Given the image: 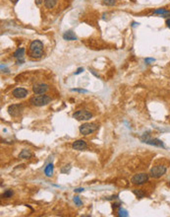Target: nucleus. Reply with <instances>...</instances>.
<instances>
[{"instance_id":"1","label":"nucleus","mask_w":170,"mask_h":217,"mask_svg":"<svg viewBox=\"0 0 170 217\" xmlns=\"http://www.w3.org/2000/svg\"><path fill=\"white\" fill-rule=\"evenodd\" d=\"M30 54L33 58H39L43 54V43L41 41H33L30 45Z\"/></svg>"},{"instance_id":"2","label":"nucleus","mask_w":170,"mask_h":217,"mask_svg":"<svg viewBox=\"0 0 170 217\" xmlns=\"http://www.w3.org/2000/svg\"><path fill=\"white\" fill-rule=\"evenodd\" d=\"M51 98L47 95H39V96H35V97L30 99V103L31 105L35 107H42L45 106L50 103Z\"/></svg>"},{"instance_id":"3","label":"nucleus","mask_w":170,"mask_h":217,"mask_svg":"<svg viewBox=\"0 0 170 217\" xmlns=\"http://www.w3.org/2000/svg\"><path fill=\"white\" fill-rule=\"evenodd\" d=\"M167 171V169H166L165 166L163 165H157V166H154L153 168L150 169V177H153L154 179H158L160 177H162L164 174Z\"/></svg>"},{"instance_id":"4","label":"nucleus","mask_w":170,"mask_h":217,"mask_svg":"<svg viewBox=\"0 0 170 217\" xmlns=\"http://www.w3.org/2000/svg\"><path fill=\"white\" fill-rule=\"evenodd\" d=\"M98 128L97 123H84L80 126V132L83 135H89L91 133H94Z\"/></svg>"},{"instance_id":"5","label":"nucleus","mask_w":170,"mask_h":217,"mask_svg":"<svg viewBox=\"0 0 170 217\" xmlns=\"http://www.w3.org/2000/svg\"><path fill=\"white\" fill-rule=\"evenodd\" d=\"M149 181V175L146 173H141L135 175L131 179V183L135 185H141Z\"/></svg>"},{"instance_id":"6","label":"nucleus","mask_w":170,"mask_h":217,"mask_svg":"<svg viewBox=\"0 0 170 217\" xmlns=\"http://www.w3.org/2000/svg\"><path fill=\"white\" fill-rule=\"evenodd\" d=\"M92 117V114L88 111L85 110H80L77 111L73 114V117L78 120H89Z\"/></svg>"},{"instance_id":"7","label":"nucleus","mask_w":170,"mask_h":217,"mask_svg":"<svg viewBox=\"0 0 170 217\" xmlns=\"http://www.w3.org/2000/svg\"><path fill=\"white\" fill-rule=\"evenodd\" d=\"M8 114H10L11 117H18L19 114L22 113V111H23V106L20 104L18 105H11V106L8 107Z\"/></svg>"},{"instance_id":"8","label":"nucleus","mask_w":170,"mask_h":217,"mask_svg":"<svg viewBox=\"0 0 170 217\" xmlns=\"http://www.w3.org/2000/svg\"><path fill=\"white\" fill-rule=\"evenodd\" d=\"M48 90V85L46 84H36L35 86L33 87V92L35 93V94H38V95H42L44 94V93L47 92Z\"/></svg>"},{"instance_id":"9","label":"nucleus","mask_w":170,"mask_h":217,"mask_svg":"<svg viewBox=\"0 0 170 217\" xmlns=\"http://www.w3.org/2000/svg\"><path fill=\"white\" fill-rule=\"evenodd\" d=\"M28 94H29V92H28V90H26L25 88H16L15 90H13V92H12V95L17 99L26 98Z\"/></svg>"},{"instance_id":"10","label":"nucleus","mask_w":170,"mask_h":217,"mask_svg":"<svg viewBox=\"0 0 170 217\" xmlns=\"http://www.w3.org/2000/svg\"><path fill=\"white\" fill-rule=\"evenodd\" d=\"M24 55H25V48H20L14 52L13 56L17 59V64H23L24 63Z\"/></svg>"},{"instance_id":"11","label":"nucleus","mask_w":170,"mask_h":217,"mask_svg":"<svg viewBox=\"0 0 170 217\" xmlns=\"http://www.w3.org/2000/svg\"><path fill=\"white\" fill-rule=\"evenodd\" d=\"M72 147H73V149H75V150L83 151V150L86 149L88 145H86V141H85V140H77V141H75V142H73Z\"/></svg>"},{"instance_id":"12","label":"nucleus","mask_w":170,"mask_h":217,"mask_svg":"<svg viewBox=\"0 0 170 217\" xmlns=\"http://www.w3.org/2000/svg\"><path fill=\"white\" fill-rule=\"evenodd\" d=\"M145 143H147V144H150V145H154V146H158V147H164L163 146V143L161 140H159V139H150V138H147L143 140Z\"/></svg>"},{"instance_id":"13","label":"nucleus","mask_w":170,"mask_h":217,"mask_svg":"<svg viewBox=\"0 0 170 217\" xmlns=\"http://www.w3.org/2000/svg\"><path fill=\"white\" fill-rule=\"evenodd\" d=\"M63 39L66 40V41H76L77 37H76L75 34L72 32V31H67V32L64 33Z\"/></svg>"},{"instance_id":"14","label":"nucleus","mask_w":170,"mask_h":217,"mask_svg":"<svg viewBox=\"0 0 170 217\" xmlns=\"http://www.w3.org/2000/svg\"><path fill=\"white\" fill-rule=\"evenodd\" d=\"M53 174V164H48L44 169V175L46 177H51Z\"/></svg>"},{"instance_id":"15","label":"nucleus","mask_w":170,"mask_h":217,"mask_svg":"<svg viewBox=\"0 0 170 217\" xmlns=\"http://www.w3.org/2000/svg\"><path fill=\"white\" fill-rule=\"evenodd\" d=\"M19 157L22 158V159H29V158L32 157V153H31L30 150L24 149V150H22V152L19 155Z\"/></svg>"},{"instance_id":"16","label":"nucleus","mask_w":170,"mask_h":217,"mask_svg":"<svg viewBox=\"0 0 170 217\" xmlns=\"http://www.w3.org/2000/svg\"><path fill=\"white\" fill-rule=\"evenodd\" d=\"M57 3V0H44V6L46 8L51 9L53 8Z\"/></svg>"},{"instance_id":"17","label":"nucleus","mask_w":170,"mask_h":217,"mask_svg":"<svg viewBox=\"0 0 170 217\" xmlns=\"http://www.w3.org/2000/svg\"><path fill=\"white\" fill-rule=\"evenodd\" d=\"M118 216H120V217H127L128 216L127 210H125V209H123L122 207H120V208L118 209Z\"/></svg>"},{"instance_id":"18","label":"nucleus","mask_w":170,"mask_h":217,"mask_svg":"<svg viewBox=\"0 0 170 217\" xmlns=\"http://www.w3.org/2000/svg\"><path fill=\"white\" fill-rule=\"evenodd\" d=\"M12 195H13V191H12L11 190H7L4 194H2V196L4 198H10V197H12Z\"/></svg>"},{"instance_id":"19","label":"nucleus","mask_w":170,"mask_h":217,"mask_svg":"<svg viewBox=\"0 0 170 217\" xmlns=\"http://www.w3.org/2000/svg\"><path fill=\"white\" fill-rule=\"evenodd\" d=\"M154 14H160V15H166L168 14V11H166L165 9H157L153 12Z\"/></svg>"},{"instance_id":"20","label":"nucleus","mask_w":170,"mask_h":217,"mask_svg":"<svg viewBox=\"0 0 170 217\" xmlns=\"http://www.w3.org/2000/svg\"><path fill=\"white\" fill-rule=\"evenodd\" d=\"M115 0H103V4H105L107 6H113L115 4Z\"/></svg>"},{"instance_id":"21","label":"nucleus","mask_w":170,"mask_h":217,"mask_svg":"<svg viewBox=\"0 0 170 217\" xmlns=\"http://www.w3.org/2000/svg\"><path fill=\"white\" fill-rule=\"evenodd\" d=\"M74 202H75V204L77 206H81L82 205V201H81V199H80L79 196L74 197Z\"/></svg>"},{"instance_id":"22","label":"nucleus","mask_w":170,"mask_h":217,"mask_svg":"<svg viewBox=\"0 0 170 217\" xmlns=\"http://www.w3.org/2000/svg\"><path fill=\"white\" fill-rule=\"evenodd\" d=\"M134 194L137 195L139 198H142V197L145 196V194L142 191H134Z\"/></svg>"},{"instance_id":"23","label":"nucleus","mask_w":170,"mask_h":217,"mask_svg":"<svg viewBox=\"0 0 170 217\" xmlns=\"http://www.w3.org/2000/svg\"><path fill=\"white\" fill-rule=\"evenodd\" d=\"M70 169H71V166L70 165H66L64 167V168L61 169V173H63V174H67L68 172L70 171Z\"/></svg>"},{"instance_id":"24","label":"nucleus","mask_w":170,"mask_h":217,"mask_svg":"<svg viewBox=\"0 0 170 217\" xmlns=\"http://www.w3.org/2000/svg\"><path fill=\"white\" fill-rule=\"evenodd\" d=\"M154 61H155L154 58H146V59H145V62L147 64H150L151 62H154Z\"/></svg>"},{"instance_id":"25","label":"nucleus","mask_w":170,"mask_h":217,"mask_svg":"<svg viewBox=\"0 0 170 217\" xmlns=\"http://www.w3.org/2000/svg\"><path fill=\"white\" fill-rule=\"evenodd\" d=\"M72 91L79 92V93H86V92H88L86 90H84V89H72Z\"/></svg>"},{"instance_id":"26","label":"nucleus","mask_w":170,"mask_h":217,"mask_svg":"<svg viewBox=\"0 0 170 217\" xmlns=\"http://www.w3.org/2000/svg\"><path fill=\"white\" fill-rule=\"evenodd\" d=\"M83 71H84V68H83V67H80V68H78V69H77V71L75 72V75H78V74L82 73Z\"/></svg>"},{"instance_id":"27","label":"nucleus","mask_w":170,"mask_h":217,"mask_svg":"<svg viewBox=\"0 0 170 217\" xmlns=\"http://www.w3.org/2000/svg\"><path fill=\"white\" fill-rule=\"evenodd\" d=\"M82 191H84V188H76L75 190V193H82Z\"/></svg>"},{"instance_id":"28","label":"nucleus","mask_w":170,"mask_h":217,"mask_svg":"<svg viewBox=\"0 0 170 217\" xmlns=\"http://www.w3.org/2000/svg\"><path fill=\"white\" fill-rule=\"evenodd\" d=\"M166 24H167V27L170 29V18H169V19H168L167 21H166Z\"/></svg>"},{"instance_id":"29","label":"nucleus","mask_w":170,"mask_h":217,"mask_svg":"<svg viewBox=\"0 0 170 217\" xmlns=\"http://www.w3.org/2000/svg\"><path fill=\"white\" fill-rule=\"evenodd\" d=\"M10 1H11L12 3H13V4H16V3H17L18 1H19V0H10Z\"/></svg>"},{"instance_id":"30","label":"nucleus","mask_w":170,"mask_h":217,"mask_svg":"<svg viewBox=\"0 0 170 217\" xmlns=\"http://www.w3.org/2000/svg\"><path fill=\"white\" fill-rule=\"evenodd\" d=\"M169 185H170V182H169Z\"/></svg>"}]
</instances>
